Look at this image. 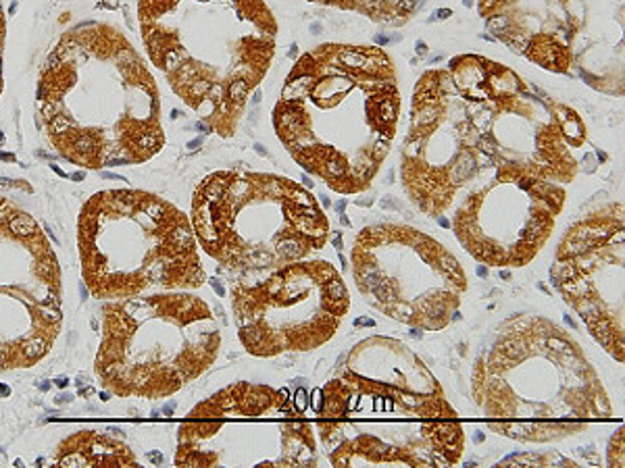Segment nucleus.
I'll use <instances>...</instances> for the list:
<instances>
[{"label":"nucleus","instance_id":"13","mask_svg":"<svg viewBox=\"0 0 625 468\" xmlns=\"http://www.w3.org/2000/svg\"><path fill=\"white\" fill-rule=\"evenodd\" d=\"M259 102H261V92L257 90V92H255V96H253V104H255V106H259Z\"/></svg>","mask_w":625,"mask_h":468},{"label":"nucleus","instance_id":"12","mask_svg":"<svg viewBox=\"0 0 625 468\" xmlns=\"http://www.w3.org/2000/svg\"><path fill=\"white\" fill-rule=\"evenodd\" d=\"M565 323H567L569 327H571V329H577V325L573 323V319H571V316H567V314H565Z\"/></svg>","mask_w":625,"mask_h":468},{"label":"nucleus","instance_id":"8","mask_svg":"<svg viewBox=\"0 0 625 468\" xmlns=\"http://www.w3.org/2000/svg\"><path fill=\"white\" fill-rule=\"evenodd\" d=\"M294 406H296L298 412H302L304 408H307V393H304V389H298L294 393Z\"/></svg>","mask_w":625,"mask_h":468},{"label":"nucleus","instance_id":"7","mask_svg":"<svg viewBox=\"0 0 625 468\" xmlns=\"http://www.w3.org/2000/svg\"><path fill=\"white\" fill-rule=\"evenodd\" d=\"M548 348L550 350H554V352H569V346H567V341L565 339H561V337H548Z\"/></svg>","mask_w":625,"mask_h":468},{"label":"nucleus","instance_id":"3","mask_svg":"<svg viewBox=\"0 0 625 468\" xmlns=\"http://www.w3.org/2000/svg\"><path fill=\"white\" fill-rule=\"evenodd\" d=\"M79 248L83 275L98 298L204 281L188 218L146 191L106 189L92 196L79 216Z\"/></svg>","mask_w":625,"mask_h":468},{"label":"nucleus","instance_id":"5","mask_svg":"<svg viewBox=\"0 0 625 468\" xmlns=\"http://www.w3.org/2000/svg\"><path fill=\"white\" fill-rule=\"evenodd\" d=\"M3 46H5V15L0 5V94H3Z\"/></svg>","mask_w":625,"mask_h":468},{"label":"nucleus","instance_id":"9","mask_svg":"<svg viewBox=\"0 0 625 468\" xmlns=\"http://www.w3.org/2000/svg\"><path fill=\"white\" fill-rule=\"evenodd\" d=\"M211 285H213V290H215L219 296H225V290H223V285H221V281L213 279V281H211Z\"/></svg>","mask_w":625,"mask_h":468},{"label":"nucleus","instance_id":"6","mask_svg":"<svg viewBox=\"0 0 625 468\" xmlns=\"http://www.w3.org/2000/svg\"><path fill=\"white\" fill-rule=\"evenodd\" d=\"M311 404H313V410H315V412H323L325 397H323V391H321V389H315V391L311 393Z\"/></svg>","mask_w":625,"mask_h":468},{"label":"nucleus","instance_id":"11","mask_svg":"<svg viewBox=\"0 0 625 468\" xmlns=\"http://www.w3.org/2000/svg\"><path fill=\"white\" fill-rule=\"evenodd\" d=\"M411 337H417V339H421V337H423L421 329H411Z\"/></svg>","mask_w":625,"mask_h":468},{"label":"nucleus","instance_id":"14","mask_svg":"<svg viewBox=\"0 0 625 468\" xmlns=\"http://www.w3.org/2000/svg\"><path fill=\"white\" fill-rule=\"evenodd\" d=\"M477 275H479V277H485V275H488V269H485V267H477Z\"/></svg>","mask_w":625,"mask_h":468},{"label":"nucleus","instance_id":"4","mask_svg":"<svg viewBox=\"0 0 625 468\" xmlns=\"http://www.w3.org/2000/svg\"><path fill=\"white\" fill-rule=\"evenodd\" d=\"M325 294H327V300H331L333 304L340 302V304H346V298H348V292H346V285L338 279V277H331L325 281Z\"/></svg>","mask_w":625,"mask_h":468},{"label":"nucleus","instance_id":"10","mask_svg":"<svg viewBox=\"0 0 625 468\" xmlns=\"http://www.w3.org/2000/svg\"><path fill=\"white\" fill-rule=\"evenodd\" d=\"M363 325H367V327H373L375 323H373L371 319H356V321H354V327H363Z\"/></svg>","mask_w":625,"mask_h":468},{"label":"nucleus","instance_id":"17","mask_svg":"<svg viewBox=\"0 0 625 468\" xmlns=\"http://www.w3.org/2000/svg\"><path fill=\"white\" fill-rule=\"evenodd\" d=\"M344 204H346V202H338V204H336V210H338V212L344 210Z\"/></svg>","mask_w":625,"mask_h":468},{"label":"nucleus","instance_id":"15","mask_svg":"<svg viewBox=\"0 0 625 468\" xmlns=\"http://www.w3.org/2000/svg\"><path fill=\"white\" fill-rule=\"evenodd\" d=\"M473 441H475V443H481V441H483V433H475V435H473Z\"/></svg>","mask_w":625,"mask_h":468},{"label":"nucleus","instance_id":"16","mask_svg":"<svg viewBox=\"0 0 625 468\" xmlns=\"http://www.w3.org/2000/svg\"><path fill=\"white\" fill-rule=\"evenodd\" d=\"M498 277H503V279H511V273H509V271H500V273H498Z\"/></svg>","mask_w":625,"mask_h":468},{"label":"nucleus","instance_id":"1","mask_svg":"<svg viewBox=\"0 0 625 468\" xmlns=\"http://www.w3.org/2000/svg\"><path fill=\"white\" fill-rule=\"evenodd\" d=\"M40 123L77 167L136 164L165 144L155 77L117 27L83 23L67 32L42 67Z\"/></svg>","mask_w":625,"mask_h":468},{"label":"nucleus","instance_id":"2","mask_svg":"<svg viewBox=\"0 0 625 468\" xmlns=\"http://www.w3.org/2000/svg\"><path fill=\"white\" fill-rule=\"evenodd\" d=\"M150 61L202 121L229 135L240 111L227 100L233 79L250 86L267 71L273 21L259 0H142Z\"/></svg>","mask_w":625,"mask_h":468},{"label":"nucleus","instance_id":"18","mask_svg":"<svg viewBox=\"0 0 625 468\" xmlns=\"http://www.w3.org/2000/svg\"><path fill=\"white\" fill-rule=\"evenodd\" d=\"M67 383H69V381H65V379H59V381H57V385H59V387H65Z\"/></svg>","mask_w":625,"mask_h":468}]
</instances>
